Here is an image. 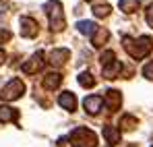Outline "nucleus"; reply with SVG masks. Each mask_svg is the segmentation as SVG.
<instances>
[{
	"mask_svg": "<svg viewBox=\"0 0 153 147\" xmlns=\"http://www.w3.org/2000/svg\"><path fill=\"white\" fill-rule=\"evenodd\" d=\"M122 46H124V50H126V52L132 56V58H134V60L145 58V56L151 52V48H153L151 37H147V35H143V37H139V40L124 37V40H122Z\"/></svg>",
	"mask_w": 153,
	"mask_h": 147,
	"instance_id": "f257e3e1",
	"label": "nucleus"
},
{
	"mask_svg": "<svg viewBox=\"0 0 153 147\" xmlns=\"http://www.w3.org/2000/svg\"><path fill=\"white\" fill-rule=\"evenodd\" d=\"M120 69H122L120 60H114V62H110V64L103 66V77H105V79H116L118 73H120Z\"/></svg>",
	"mask_w": 153,
	"mask_h": 147,
	"instance_id": "f8f14e48",
	"label": "nucleus"
},
{
	"mask_svg": "<svg viewBox=\"0 0 153 147\" xmlns=\"http://www.w3.org/2000/svg\"><path fill=\"white\" fill-rule=\"evenodd\" d=\"M108 37H110V31L103 29V27H97V31L93 33V46L95 48H102L103 44L108 42Z\"/></svg>",
	"mask_w": 153,
	"mask_h": 147,
	"instance_id": "ddd939ff",
	"label": "nucleus"
},
{
	"mask_svg": "<svg viewBox=\"0 0 153 147\" xmlns=\"http://www.w3.org/2000/svg\"><path fill=\"white\" fill-rule=\"evenodd\" d=\"M44 62H46L44 60V52H35L25 64H23V73L33 75V73H37V71H42L44 69Z\"/></svg>",
	"mask_w": 153,
	"mask_h": 147,
	"instance_id": "39448f33",
	"label": "nucleus"
},
{
	"mask_svg": "<svg viewBox=\"0 0 153 147\" xmlns=\"http://www.w3.org/2000/svg\"><path fill=\"white\" fill-rule=\"evenodd\" d=\"M8 40H10V31H6V29H0V44L8 42Z\"/></svg>",
	"mask_w": 153,
	"mask_h": 147,
	"instance_id": "5701e85b",
	"label": "nucleus"
},
{
	"mask_svg": "<svg viewBox=\"0 0 153 147\" xmlns=\"http://www.w3.org/2000/svg\"><path fill=\"white\" fill-rule=\"evenodd\" d=\"M23 93H25L23 81H21V79H13V81H8V83L2 87V93H0V96L6 99V101H13V99H19Z\"/></svg>",
	"mask_w": 153,
	"mask_h": 147,
	"instance_id": "20e7f679",
	"label": "nucleus"
},
{
	"mask_svg": "<svg viewBox=\"0 0 153 147\" xmlns=\"http://www.w3.org/2000/svg\"><path fill=\"white\" fill-rule=\"evenodd\" d=\"M46 13H48V19H50V27L52 31H62L64 29V15H62V4L58 0H50L46 2Z\"/></svg>",
	"mask_w": 153,
	"mask_h": 147,
	"instance_id": "7ed1b4c3",
	"label": "nucleus"
},
{
	"mask_svg": "<svg viewBox=\"0 0 153 147\" xmlns=\"http://www.w3.org/2000/svg\"><path fill=\"white\" fill-rule=\"evenodd\" d=\"M114 60H116V54H114L112 50H105V52L102 54V64H103V66L110 64V62H114Z\"/></svg>",
	"mask_w": 153,
	"mask_h": 147,
	"instance_id": "412c9836",
	"label": "nucleus"
},
{
	"mask_svg": "<svg viewBox=\"0 0 153 147\" xmlns=\"http://www.w3.org/2000/svg\"><path fill=\"white\" fill-rule=\"evenodd\" d=\"M93 15L95 17H108L110 15V6L108 4H95L93 6Z\"/></svg>",
	"mask_w": 153,
	"mask_h": 147,
	"instance_id": "6ab92c4d",
	"label": "nucleus"
},
{
	"mask_svg": "<svg viewBox=\"0 0 153 147\" xmlns=\"http://www.w3.org/2000/svg\"><path fill=\"white\" fill-rule=\"evenodd\" d=\"M4 58H6V54H4V50H0V64L4 62Z\"/></svg>",
	"mask_w": 153,
	"mask_h": 147,
	"instance_id": "393cba45",
	"label": "nucleus"
},
{
	"mask_svg": "<svg viewBox=\"0 0 153 147\" xmlns=\"http://www.w3.org/2000/svg\"><path fill=\"white\" fill-rule=\"evenodd\" d=\"M58 104H60L64 110H68V112H75V108H76V98H75V93H71V91H64V93H60V98H58Z\"/></svg>",
	"mask_w": 153,
	"mask_h": 147,
	"instance_id": "1a4fd4ad",
	"label": "nucleus"
},
{
	"mask_svg": "<svg viewBox=\"0 0 153 147\" xmlns=\"http://www.w3.org/2000/svg\"><path fill=\"white\" fill-rule=\"evenodd\" d=\"M147 23H149V27H153V4H149V8H147Z\"/></svg>",
	"mask_w": 153,
	"mask_h": 147,
	"instance_id": "b1692460",
	"label": "nucleus"
},
{
	"mask_svg": "<svg viewBox=\"0 0 153 147\" xmlns=\"http://www.w3.org/2000/svg\"><path fill=\"white\" fill-rule=\"evenodd\" d=\"M68 56H71V52L66 48H56L50 52V56H48V60H50L54 66H62L66 60H68Z\"/></svg>",
	"mask_w": 153,
	"mask_h": 147,
	"instance_id": "0eeeda50",
	"label": "nucleus"
},
{
	"mask_svg": "<svg viewBox=\"0 0 153 147\" xmlns=\"http://www.w3.org/2000/svg\"><path fill=\"white\" fill-rule=\"evenodd\" d=\"M103 137H105V141L110 145H116L120 141V131L116 126H103Z\"/></svg>",
	"mask_w": 153,
	"mask_h": 147,
	"instance_id": "9b49d317",
	"label": "nucleus"
},
{
	"mask_svg": "<svg viewBox=\"0 0 153 147\" xmlns=\"http://www.w3.org/2000/svg\"><path fill=\"white\" fill-rule=\"evenodd\" d=\"M79 85H83V87H93V85H95L93 75L91 73H81L79 75Z\"/></svg>",
	"mask_w": 153,
	"mask_h": 147,
	"instance_id": "a211bd4d",
	"label": "nucleus"
},
{
	"mask_svg": "<svg viewBox=\"0 0 153 147\" xmlns=\"http://www.w3.org/2000/svg\"><path fill=\"white\" fill-rule=\"evenodd\" d=\"M71 143H73V147H95L97 145V135L85 126H79L71 133Z\"/></svg>",
	"mask_w": 153,
	"mask_h": 147,
	"instance_id": "f03ea898",
	"label": "nucleus"
},
{
	"mask_svg": "<svg viewBox=\"0 0 153 147\" xmlns=\"http://www.w3.org/2000/svg\"><path fill=\"white\" fill-rule=\"evenodd\" d=\"M76 29H79L83 35H93V33L97 31V25L93 23V21H79V23H76Z\"/></svg>",
	"mask_w": 153,
	"mask_h": 147,
	"instance_id": "2eb2a0df",
	"label": "nucleus"
},
{
	"mask_svg": "<svg viewBox=\"0 0 153 147\" xmlns=\"http://www.w3.org/2000/svg\"><path fill=\"white\" fill-rule=\"evenodd\" d=\"M60 81H62V77H60L58 73H50V75L44 77V87L52 91V89H56V87L60 85Z\"/></svg>",
	"mask_w": 153,
	"mask_h": 147,
	"instance_id": "4468645a",
	"label": "nucleus"
},
{
	"mask_svg": "<svg viewBox=\"0 0 153 147\" xmlns=\"http://www.w3.org/2000/svg\"><path fill=\"white\" fill-rule=\"evenodd\" d=\"M105 104H108V108H110V110H118V108H120V104H122V96H120V91L110 89V91L105 93Z\"/></svg>",
	"mask_w": 153,
	"mask_h": 147,
	"instance_id": "9d476101",
	"label": "nucleus"
},
{
	"mask_svg": "<svg viewBox=\"0 0 153 147\" xmlns=\"http://www.w3.org/2000/svg\"><path fill=\"white\" fill-rule=\"evenodd\" d=\"M102 104H103V98H100V96H89V98L83 99V106H85V110L89 112V114H97L100 110H102Z\"/></svg>",
	"mask_w": 153,
	"mask_h": 147,
	"instance_id": "6e6552de",
	"label": "nucleus"
},
{
	"mask_svg": "<svg viewBox=\"0 0 153 147\" xmlns=\"http://www.w3.org/2000/svg\"><path fill=\"white\" fill-rule=\"evenodd\" d=\"M120 126H122L124 131H130V128L137 126V118H132V116H124V118L120 120Z\"/></svg>",
	"mask_w": 153,
	"mask_h": 147,
	"instance_id": "aec40b11",
	"label": "nucleus"
},
{
	"mask_svg": "<svg viewBox=\"0 0 153 147\" xmlns=\"http://www.w3.org/2000/svg\"><path fill=\"white\" fill-rule=\"evenodd\" d=\"M118 6H120V10H122V13L130 15V13L139 10V0H120V2H118Z\"/></svg>",
	"mask_w": 153,
	"mask_h": 147,
	"instance_id": "dca6fc26",
	"label": "nucleus"
},
{
	"mask_svg": "<svg viewBox=\"0 0 153 147\" xmlns=\"http://www.w3.org/2000/svg\"><path fill=\"white\" fill-rule=\"evenodd\" d=\"M143 75H145L147 79H153V60H151V62H147V64L143 66Z\"/></svg>",
	"mask_w": 153,
	"mask_h": 147,
	"instance_id": "4be33fe9",
	"label": "nucleus"
},
{
	"mask_svg": "<svg viewBox=\"0 0 153 147\" xmlns=\"http://www.w3.org/2000/svg\"><path fill=\"white\" fill-rule=\"evenodd\" d=\"M17 118V110L8 108V106H0V122H8Z\"/></svg>",
	"mask_w": 153,
	"mask_h": 147,
	"instance_id": "f3484780",
	"label": "nucleus"
},
{
	"mask_svg": "<svg viewBox=\"0 0 153 147\" xmlns=\"http://www.w3.org/2000/svg\"><path fill=\"white\" fill-rule=\"evenodd\" d=\"M39 31V27L35 23V19L31 17H21V35L23 37H35Z\"/></svg>",
	"mask_w": 153,
	"mask_h": 147,
	"instance_id": "423d86ee",
	"label": "nucleus"
},
{
	"mask_svg": "<svg viewBox=\"0 0 153 147\" xmlns=\"http://www.w3.org/2000/svg\"><path fill=\"white\" fill-rule=\"evenodd\" d=\"M110 147H112V145H110Z\"/></svg>",
	"mask_w": 153,
	"mask_h": 147,
	"instance_id": "a878e982",
	"label": "nucleus"
}]
</instances>
